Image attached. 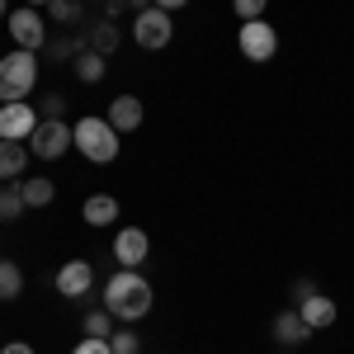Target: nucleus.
Segmentation results:
<instances>
[{"label":"nucleus","mask_w":354,"mask_h":354,"mask_svg":"<svg viewBox=\"0 0 354 354\" xmlns=\"http://www.w3.org/2000/svg\"><path fill=\"white\" fill-rule=\"evenodd\" d=\"M151 283L142 279L137 270H118L104 283V307L113 312V322H142L147 312H151Z\"/></svg>","instance_id":"1"},{"label":"nucleus","mask_w":354,"mask_h":354,"mask_svg":"<svg viewBox=\"0 0 354 354\" xmlns=\"http://www.w3.org/2000/svg\"><path fill=\"white\" fill-rule=\"evenodd\" d=\"M71 137H76V151L95 165H109L118 161V133H113L109 118H90L85 113L81 123H71Z\"/></svg>","instance_id":"2"},{"label":"nucleus","mask_w":354,"mask_h":354,"mask_svg":"<svg viewBox=\"0 0 354 354\" xmlns=\"http://www.w3.org/2000/svg\"><path fill=\"white\" fill-rule=\"evenodd\" d=\"M38 85V53L15 48L10 57H0V104L28 100V90Z\"/></svg>","instance_id":"3"},{"label":"nucleus","mask_w":354,"mask_h":354,"mask_svg":"<svg viewBox=\"0 0 354 354\" xmlns=\"http://www.w3.org/2000/svg\"><path fill=\"white\" fill-rule=\"evenodd\" d=\"M76 147V137H71V123H62V118H43L33 137H28V151L38 156V161H57V156H66Z\"/></svg>","instance_id":"4"},{"label":"nucleus","mask_w":354,"mask_h":354,"mask_svg":"<svg viewBox=\"0 0 354 354\" xmlns=\"http://www.w3.org/2000/svg\"><path fill=\"white\" fill-rule=\"evenodd\" d=\"M133 38H137V48H147V53H161L165 43L175 38V24H170V15L165 10H142V15H133Z\"/></svg>","instance_id":"5"},{"label":"nucleus","mask_w":354,"mask_h":354,"mask_svg":"<svg viewBox=\"0 0 354 354\" xmlns=\"http://www.w3.org/2000/svg\"><path fill=\"white\" fill-rule=\"evenodd\" d=\"M5 24H10V38H15V48H24V53H43V48H48V24H43V15H38L33 5L15 10Z\"/></svg>","instance_id":"6"},{"label":"nucleus","mask_w":354,"mask_h":354,"mask_svg":"<svg viewBox=\"0 0 354 354\" xmlns=\"http://www.w3.org/2000/svg\"><path fill=\"white\" fill-rule=\"evenodd\" d=\"M38 123H43V113L33 109V104H24V100L0 104V137H5V142H28Z\"/></svg>","instance_id":"7"},{"label":"nucleus","mask_w":354,"mask_h":354,"mask_svg":"<svg viewBox=\"0 0 354 354\" xmlns=\"http://www.w3.org/2000/svg\"><path fill=\"white\" fill-rule=\"evenodd\" d=\"M236 43H241V57H245V62H270V57L279 53V33H274L265 19H250V24H241Z\"/></svg>","instance_id":"8"},{"label":"nucleus","mask_w":354,"mask_h":354,"mask_svg":"<svg viewBox=\"0 0 354 354\" xmlns=\"http://www.w3.org/2000/svg\"><path fill=\"white\" fill-rule=\"evenodd\" d=\"M147 250H151V241H147L142 227H123V232L113 236V260H118V270H137V265L147 260Z\"/></svg>","instance_id":"9"},{"label":"nucleus","mask_w":354,"mask_h":354,"mask_svg":"<svg viewBox=\"0 0 354 354\" xmlns=\"http://www.w3.org/2000/svg\"><path fill=\"white\" fill-rule=\"evenodd\" d=\"M90 283H95V265H90V260H66V265L57 270V293H62V298H85Z\"/></svg>","instance_id":"10"},{"label":"nucleus","mask_w":354,"mask_h":354,"mask_svg":"<svg viewBox=\"0 0 354 354\" xmlns=\"http://www.w3.org/2000/svg\"><path fill=\"white\" fill-rule=\"evenodd\" d=\"M298 312H302V322H307L312 330H326L330 322L340 317V307H335V302H330L326 293H317V288H312L307 298H298Z\"/></svg>","instance_id":"11"},{"label":"nucleus","mask_w":354,"mask_h":354,"mask_svg":"<svg viewBox=\"0 0 354 354\" xmlns=\"http://www.w3.org/2000/svg\"><path fill=\"white\" fill-rule=\"evenodd\" d=\"M113 123V133L123 137V133H137L142 128V100L137 95H118V100H109V113H104Z\"/></svg>","instance_id":"12"},{"label":"nucleus","mask_w":354,"mask_h":354,"mask_svg":"<svg viewBox=\"0 0 354 354\" xmlns=\"http://www.w3.org/2000/svg\"><path fill=\"white\" fill-rule=\"evenodd\" d=\"M274 340H279V345H307V340H312V326L302 322L298 307H288V312L274 317Z\"/></svg>","instance_id":"13"},{"label":"nucleus","mask_w":354,"mask_h":354,"mask_svg":"<svg viewBox=\"0 0 354 354\" xmlns=\"http://www.w3.org/2000/svg\"><path fill=\"white\" fill-rule=\"evenodd\" d=\"M118 43H123V33H118V24H113V19H95V24L85 28V48H90V53L109 57Z\"/></svg>","instance_id":"14"},{"label":"nucleus","mask_w":354,"mask_h":354,"mask_svg":"<svg viewBox=\"0 0 354 354\" xmlns=\"http://www.w3.org/2000/svg\"><path fill=\"white\" fill-rule=\"evenodd\" d=\"M81 218L90 222V227H109V222L118 218V198H113V194H90L81 203Z\"/></svg>","instance_id":"15"},{"label":"nucleus","mask_w":354,"mask_h":354,"mask_svg":"<svg viewBox=\"0 0 354 354\" xmlns=\"http://www.w3.org/2000/svg\"><path fill=\"white\" fill-rule=\"evenodd\" d=\"M28 165V147L24 142H5L0 137V180H19Z\"/></svg>","instance_id":"16"},{"label":"nucleus","mask_w":354,"mask_h":354,"mask_svg":"<svg viewBox=\"0 0 354 354\" xmlns=\"http://www.w3.org/2000/svg\"><path fill=\"white\" fill-rule=\"evenodd\" d=\"M71 71H76V81H81V85H100L109 66H104V57H100V53H90V48H85V53H76Z\"/></svg>","instance_id":"17"},{"label":"nucleus","mask_w":354,"mask_h":354,"mask_svg":"<svg viewBox=\"0 0 354 354\" xmlns=\"http://www.w3.org/2000/svg\"><path fill=\"white\" fill-rule=\"evenodd\" d=\"M24 189H19V180H5L0 185V222H15L19 213H24Z\"/></svg>","instance_id":"18"},{"label":"nucleus","mask_w":354,"mask_h":354,"mask_svg":"<svg viewBox=\"0 0 354 354\" xmlns=\"http://www.w3.org/2000/svg\"><path fill=\"white\" fill-rule=\"evenodd\" d=\"M24 293V270L15 260H0V302H15Z\"/></svg>","instance_id":"19"},{"label":"nucleus","mask_w":354,"mask_h":354,"mask_svg":"<svg viewBox=\"0 0 354 354\" xmlns=\"http://www.w3.org/2000/svg\"><path fill=\"white\" fill-rule=\"evenodd\" d=\"M19 189H24V203H28V208H48V203L57 198L53 180H19Z\"/></svg>","instance_id":"20"},{"label":"nucleus","mask_w":354,"mask_h":354,"mask_svg":"<svg viewBox=\"0 0 354 354\" xmlns=\"http://www.w3.org/2000/svg\"><path fill=\"white\" fill-rule=\"evenodd\" d=\"M113 312L109 307H100V312H90V317H85V335H95V340H109L113 335Z\"/></svg>","instance_id":"21"},{"label":"nucleus","mask_w":354,"mask_h":354,"mask_svg":"<svg viewBox=\"0 0 354 354\" xmlns=\"http://www.w3.org/2000/svg\"><path fill=\"white\" fill-rule=\"evenodd\" d=\"M265 5H270V0H232V10H236V19H241V24L265 19Z\"/></svg>","instance_id":"22"},{"label":"nucleus","mask_w":354,"mask_h":354,"mask_svg":"<svg viewBox=\"0 0 354 354\" xmlns=\"http://www.w3.org/2000/svg\"><path fill=\"white\" fill-rule=\"evenodd\" d=\"M53 19L57 24H76L81 19V0H53Z\"/></svg>","instance_id":"23"},{"label":"nucleus","mask_w":354,"mask_h":354,"mask_svg":"<svg viewBox=\"0 0 354 354\" xmlns=\"http://www.w3.org/2000/svg\"><path fill=\"white\" fill-rule=\"evenodd\" d=\"M109 350L113 354H137V335H133V330H113V335H109Z\"/></svg>","instance_id":"24"},{"label":"nucleus","mask_w":354,"mask_h":354,"mask_svg":"<svg viewBox=\"0 0 354 354\" xmlns=\"http://www.w3.org/2000/svg\"><path fill=\"white\" fill-rule=\"evenodd\" d=\"M71 354H113V350H109V340H95V335H85V340H81V345H76Z\"/></svg>","instance_id":"25"},{"label":"nucleus","mask_w":354,"mask_h":354,"mask_svg":"<svg viewBox=\"0 0 354 354\" xmlns=\"http://www.w3.org/2000/svg\"><path fill=\"white\" fill-rule=\"evenodd\" d=\"M62 109H66L62 95H48V100H43V118H62Z\"/></svg>","instance_id":"26"},{"label":"nucleus","mask_w":354,"mask_h":354,"mask_svg":"<svg viewBox=\"0 0 354 354\" xmlns=\"http://www.w3.org/2000/svg\"><path fill=\"white\" fill-rule=\"evenodd\" d=\"M0 354H33V345H24V340H10Z\"/></svg>","instance_id":"27"},{"label":"nucleus","mask_w":354,"mask_h":354,"mask_svg":"<svg viewBox=\"0 0 354 354\" xmlns=\"http://www.w3.org/2000/svg\"><path fill=\"white\" fill-rule=\"evenodd\" d=\"M118 10H128V0H104V19H113Z\"/></svg>","instance_id":"28"},{"label":"nucleus","mask_w":354,"mask_h":354,"mask_svg":"<svg viewBox=\"0 0 354 354\" xmlns=\"http://www.w3.org/2000/svg\"><path fill=\"white\" fill-rule=\"evenodd\" d=\"M185 5H189V0H156V10H165V15H170V10H185Z\"/></svg>","instance_id":"29"},{"label":"nucleus","mask_w":354,"mask_h":354,"mask_svg":"<svg viewBox=\"0 0 354 354\" xmlns=\"http://www.w3.org/2000/svg\"><path fill=\"white\" fill-rule=\"evenodd\" d=\"M151 5H156V0H128V10H133V15H142V10H151Z\"/></svg>","instance_id":"30"},{"label":"nucleus","mask_w":354,"mask_h":354,"mask_svg":"<svg viewBox=\"0 0 354 354\" xmlns=\"http://www.w3.org/2000/svg\"><path fill=\"white\" fill-rule=\"evenodd\" d=\"M0 19H10V0H0Z\"/></svg>","instance_id":"31"},{"label":"nucleus","mask_w":354,"mask_h":354,"mask_svg":"<svg viewBox=\"0 0 354 354\" xmlns=\"http://www.w3.org/2000/svg\"><path fill=\"white\" fill-rule=\"evenodd\" d=\"M24 5H33V10H38V5H53V0H24Z\"/></svg>","instance_id":"32"}]
</instances>
